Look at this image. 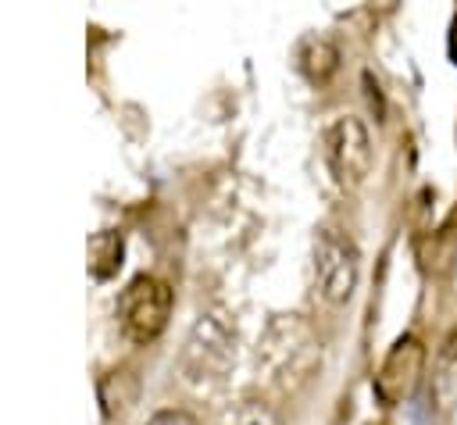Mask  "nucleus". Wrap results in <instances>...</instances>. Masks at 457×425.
Instances as JSON below:
<instances>
[{
  "mask_svg": "<svg viewBox=\"0 0 457 425\" xmlns=\"http://www.w3.org/2000/svg\"><path fill=\"white\" fill-rule=\"evenodd\" d=\"M336 68H339V50H336L332 39H325V36L303 39V46H300V71L311 82H328Z\"/></svg>",
  "mask_w": 457,
  "mask_h": 425,
  "instance_id": "nucleus-8",
  "label": "nucleus"
},
{
  "mask_svg": "<svg viewBox=\"0 0 457 425\" xmlns=\"http://www.w3.org/2000/svg\"><path fill=\"white\" fill-rule=\"evenodd\" d=\"M118 264H121V236L118 232L93 236V243H89V268H93V275L107 279V275L118 271Z\"/></svg>",
  "mask_w": 457,
  "mask_h": 425,
  "instance_id": "nucleus-10",
  "label": "nucleus"
},
{
  "mask_svg": "<svg viewBox=\"0 0 457 425\" xmlns=\"http://www.w3.org/2000/svg\"><path fill=\"white\" fill-rule=\"evenodd\" d=\"M357 275H361V254L353 246V239L343 229H318L314 236V279L318 289L328 304H346L350 293L357 289Z\"/></svg>",
  "mask_w": 457,
  "mask_h": 425,
  "instance_id": "nucleus-3",
  "label": "nucleus"
},
{
  "mask_svg": "<svg viewBox=\"0 0 457 425\" xmlns=\"http://www.w3.org/2000/svg\"><path fill=\"white\" fill-rule=\"evenodd\" d=\"M418 261L425 275H450L457 264V229H439L425 239H418Z\"/></svg>",
  "mask_w": 457,
  "mask_h": 425,
  "instance_id": "nucleus-7",
  "label": "nucleus"
},
{
  "mask_svg": "<svg viewBox=\"0 0 457 425\" xmlns=\"http://www.w3.org/2000/svg\"><path fill=\"white\" fill-rule=\"evenodd\" d=\"M171 286L154 279V275H136L121 300H118V318H121V332L132 339V343H154L164 329H168V318H171Z\"/></svg>",
  "mask_w": 457,
  "mask_h": 425,
  "instance_id": "nucleus-2",
  "label": "nucleus"
},
{
  "mask_svg": "<svg viewBox=\"0 0 457 425\" xmlns=\"http://www.w3.org/2000/svg\"><path fill=\"white\" fill-rule=\"evenodd\" d=\"M236 361V329L221 311H207L186 336L182 375L189 382H218Z\"/></svg>",
  "mask_w": 457,
  "mask_h": 425,
  "instance_id": "nucleus-1",
  "label": "nucleus"
},
{
  "mask_svg": "<svg viewBox=\"0 0 457 425\" xmlns=\"http://www.w3.org/2000/svg\"><path fill=\"white\" fill-rule=\"evenodd\" d=\"M218 425H282V418L264 400H239L221 414Z\"/></svg>",
  "mask_w": 457,
  "mask_h": 425,
  "instance_id": "nucleus-11",
  "label": "nucleus"
},
{
  "mask_svg": "<svg viewBox=\"0 0 457 425\" xmlns=\"http://www.w3.org/2000/svg\"><path fill=\"white\" fill-rule=\"evenodd\" d=\"M325 146V161L336 175L339 186H361L371 171V136L368 125L353 114H339L325 125L321 136Z\"/></svg>",
  "mask_w": 457,
  "mask_h": 425,
  "instance_id": "nucleus-4",
  "label": "nucleus"
},
{
  "mask_svg": "<svg viewBox=\"0 0 457 425\" xmlns=\"http://www.w3.org/2000/svg\"><path fill=\"white\" fill-rule=\"evenodd\" d=\"M425 361H428L425 343L418 336H411V332L400 336L389 346V354H386V361H382V368L375 375V396L382 404H389V407L393 404H403L418 389V382L425 375Z\"/></svg>",
  "mask_w": 457,
  "mask_h": 425,
  "instance_id": "nucleus-5",
  "label": "nucleus"
},
{
  "mask_svg": "<svg viewBox=\"0 0 457 425\" xmlns=\"http://www.w3.org/2000/svg\"><path fill=\"white\" fill-rule=\"evenodd\" d=\"M428 393H432V400H436L439 411L457 407V325L450 329V336H446L443 346H439V357H436V368H432Z\"/></svg>",
  "mask_w": 457,
  "mask_h": 425,
  "instance_id": "nucleus-6",
  "label": "nucleus"
},
{
  "mask_svg": "<svg viewBox=\"0 0 457 425\" xmlns=\"http://www.w3.org/2000/svg\"><path fill=\"white\" fill-rule=\"evenodd\" d=\"M446 46H450V57L457 64V11H453V21H450V36H446Z\"/></svg>",
  "mask_w": 457,
  "mask_h": 425,
  "instance_id": "nucleus-13",
  "label": "nucleus"
},
{
  "mask_svg": "<svg viewBox=\"0 0 457 425\" xmlns=\"http://www.w3.org/2000/svg\"><path fill=\"white\" fill-rule=\"evenodd\" d=\"M146 425H200L189 411H179V407H164V411H154L146 418Z\"/></svg>",
  "mask_w": 457,
  "mask_h": 425,
  "instance_id": "nucleus-12",
  "label": "nucleus"
},
{
  "mask_svg": "<svg viewBox=\"0 0 457 425\" xmlns=\"http://www.w3.org/2000/svg\"><path fill=\"white\" fill-rule=\"evenodd\" d=\"M132 382H136L132 371H111V375L100 382V404H104L107 414H118V411L132 407V400H136V393H139V386H132Z\"/></svg>",
  "mask_w": 457,
  "mask_h": 425,
  "instance_id": "nucleus-9",
  "label": "nucleus"
}]
</instances>
